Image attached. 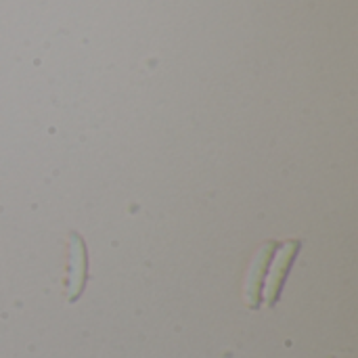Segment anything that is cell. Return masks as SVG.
<instances>
[{
	"mask_svg": "<svg viewBox=\"0 0 358 358\" xmlns=\"http://www.w3.org/2000/svg\"><path fill=\"white\" fill-rule=\"evenodd\" d=\"M300 248V241H289L283 245V250L275 256V262H273V271L268 275V281H266V289H264V300H266V306H275L277 298H279V292L283 287V281H285V275H287V268L292 266V260L296 256Z\"/></svg>",
	"mask_w": 358,
	"mask_h": 358,
	"instance_id": "obj_1",
	"label": "cell"
},
{
	"mask_svg": "<svg viewBox=\"0 0 358 358\" xmlns=\"http://www.w3.org/2000/svg\"><path fill=\"white\" fill-rule=\"evenodd\" d=\"M277 245L271 241V243H264L262 250L256 254L254 262H252V268H250V275H248V283H245V302L250 308H258L260 304V287H262V279H264V273H266V266L273 258V250Z\"/></svg>",
	"mask_w": 358,
	"mask_h": 358,
	"instance_id": "obj_2",
	"label": "cell"
},
{
	"mask_svg": "<svg viewBox=\"0 0 358 358\" xmlns=\"http://www.w3.org/2000/svg\"><path fill=\"white\" fill-rule=\"evenodd\" d=\"M86 281V254H84V243L78 235H71V264H69V281H67V296L69 300H78V296L84 289Z\"/></svg>",
	"mask_w": 358,
	"mask_h": 358,
	"instance_id": "obj_3",
	"label": "cell"
}]
</instances>
